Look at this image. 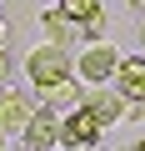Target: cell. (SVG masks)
<instances>
[{
  "label": "cell",
  "instance_id": "e0dca14e",
  "mask_svg": "<svg viewBox=\"0 0 145 151\" xmlns=\"http://www.w3.org/2000/svg\"><path fill=\"white\" fill-rule=\"evenodd\" d=\"M140 55H145V25H140Z\"/></svg>",
  "mask_w": 145,
  "mask_h": 151
},
{
  "label": "cell",
  "instance_id": "7c38bea8",
  "mask_svg": "<svg viewBox=\"0 0 145 151\" xmlns=\"http://www.w3.org/2000/svg\"><path fill=\"white\" fill-rule=\"evenodd\" d=\"M10 70H15V55L0 45V91H5V81H10Z\"/></svg>",
  "mask_w": 145,
  "mask_h": 151
},
{
  "label": "cell",
  "instance_id": "4fadbf2b",
  "mask_svg": "<svg viewBox=\"0 0 145 151\" xmlns=\"http://www.w3.org/2000/svg\"><path fill=\"white\" fill-rule=\"evenodd\" d=\"M130 121H145V101H130V111H125Z\"/></svg>",
  "mask_w": 145,
  "mask_h": 151
},
{
  "label": "cell",
  "instance_id": "277c9868",
  "mask_svg": "<svg viewBox=\"0 0 145 151\" xmlns=\"http://www.w3.org/2000/svg\"><path fill=\"white\" fill-rule=\"evenodd\" d=\"M100 136H105V126H100L85 106H75L70 116H60V151H65V146H100Z\"/></svg>",
  "mask_w": 145,
  "mask_h": 151
},
{
  "label": "cell",
  "instance_id": "52a82bcc",
  "mask_svg": "<svg viewBox=\"0 0 145 151\" xmlns=\"http://www.w3.org/2000/svg\"><path fill=\"white\" fill-rule=\"evenodd\" d=\"M40 30H45V40H55V45H70V40H80V20H75V15H65L55 0L40 10Z\"/></svg>",
  "mask_w": 145,
  "mask_h": 151
},
{
  "label": "cell",
  "instance_id": "ffe728a7",
  "mask_svg": "<svg viewBox=\"0 0 145 151\" xmlns=\"http://www.w3.org/2000/svg\"><path fill=\"white\" fill-rule=\"evenodd\" d=\"M130 151H135V146H130Z\"/></svg>",
  "mask_w": 145,
  "mask_h": 151
},
{
  "label": "cell",
  "instance_id": "5b68a950",
  "mask_svg": "<svg viewBox=\"0 0 145 151\" xmlns=\"http://www.w3.org/2000/svg\"><path fill=\"white\" fill-rule=\"evenodd\" d=\"M80 106H85V111H90L100 126H120V121H125V111H130V101H125L115 86H90Z\"/></svg>",
  "mask_w": 145,
  "mask_h": 151
},
{
  "label": "cell",
  "instance_id": "3957f363",
  "mask_svg": "<svg viewBox=\"0 0 145 151\" xmlns=\"http://www.w3.org/2000/svg\"><path fill=\"white\" fill-rule=\"evenodd\" d=\"M20 141H25V151H60V116L35 106L30 121L20 126Z\"/></svg>",
  "mask_w": 145,
  "mask_h": 151
},
{
  "label": "cell",
  "instance_id": "2e32d148",
  "mask_svg": "<svg viewBox=\"0 0 145 151\" xmlns=\"http://www.w3.org/2000/svg\"><path fill=\"white\" fill-rule=\"evenodd\" d=\"M65 151H100V146H65Z\"/></svg>",
  "mask_w": 145,
  "mask_h": 151
},
{
  "label": "cell",
  "instance_id": "9a60e30c",
  "mask_svg": "<svg viewBox=\"0 0 145 151\" xmlns=\"http://www.w3.org/2000/svg\"><path fill=\"white\" fill-rule=\"evenodd\" d=\"M5 30H10V25H5V15H0V45H5Z\"/></svg>",
  "mask_w": 145,
  "mask_h": 151
},
{
  "label": "cell",
  "instance_id": "ac0fdd59",
  "mask_svg": "<svg viewBox=\"0 0 145 151\" xmlns=\"http://www.w3.org/2000/svg\"><path fill=\"white\" fill-rule=\"evenodd\" d=\"M0 151H5V131H0Z\"/></svg>",
  "mask_w": 145,
  "mask_h": 151
},
{
  "label": "cell",
  "instance_id": "5bb4252c",
  "mask_svg": "<svg viewBox=\"0 0 145 151\" xmlns=\"http://www.w3.org/2000/svg\"><path fill=\"white\" fill-rule=\"evenodd\" d=\"M125 5H130V10H140V15H145V0H125Z\"/></svg>",
  "mask_w": 145,
  "mask_h": 151
},
{
  "label": "cell",
  "instance_id": "30bf717a",
  "mask_svg": "<svg viewBox=\"0 0 145 151\" xmlns=\"http://www.w3.org/2000/svg\"><path fill=\"white\" fill-rule=\"evenodd\" d=\"M105 30H110V20H105V10H95L90 20H80V40H90V45H95V40H105Z\"/></svg>",
  "mask_w": 145,
  "mask_h": 151
},
{
  "label": "cell",
  "instance_id": "7a4b0ae2",
  "mask_svg": "<svg viewBox=\"0 0 145 151\" xmlns=\"http://www.w3.org/2000/svg\"><path fill=\"white\" fill-rule=\"evenodd\" d=\"M115 65H120V50L110 40H95V45H85L75 55V76H80L85 86H110L115 81Z\"/></svg>",
  "mask_w": 145,
  "mask_h": 151
},
{
  "label": "cell",
  "instance_id": "6da1fadb",
  "mask_svg": "<svg viewBox=\"0 0 145 151\" xmlns=\"http://www.w3.org/2000/svg\"><path fill=\"white\" fill-rule=\"evenodd\" d=\"M25 76L35 81V91H50V86H60V81H70V76H75V60H70L65 45L45 40V45H35V50L25 55Z\"/></svg>",
  "mask_w": 145,
  "mask_h": 151
},
{
  "label": "cell",
  "instance_id": "9c48e42d",
  "mask_svg": "<svg viewBox=\"0 0 145 151\" xmlns=\"http://www.w3.org/2000/svg\"><path fill=\"white\" fill-rule=\"evenodd\" d=\"M80 101H85V91L75 86V76H70V81H60V86H50V91H40V106L55 111V116H70Z\"/></svg>",
  "mask_w": 145,
  "mask_h": 151
},
{
  "label": "cell",
  "instance_id": "d6986e66",
  "mask_svg": "<svg viewBox=\"0 0 145 151\" xmlns=\"http://www.w3.org/2000/svg\"><path fill=\"white\" fill-rule=\"evenodd\" d=\"M135 151H145V141H135Z\"/></svg>",
  "mask_w": 145,
  "mask_h": 151
},
{
  "label": "cell",
  "instance_id": "ba28073f",
  "mask_svg": "<svg viewBox=\"0 0 145 151\" xmlns=\"http://www.w3.org/2000/svg\"><path fill=\"white\" fill-rule=\"evenodd\" d=\"M30 111H35V106H30V96H25V91H15V86L0 91V131H5V136H10V131H20V126L30 121Z\"/></svg>",
  "mask_w": 145,
  "mask_h": 151
},
{
  "label": "cell",
  "instance_id": "8992f818",
  "mask_svg": "<svg viewBox=\"0 0 145 151\" xmlns=\"http://www.w3.org/2000/svg\"><path fill=\"white\" fill-rule=\"evenodd\" d=\"M110 86H115L125 101H145V55H120Z\"/></svg>",
  "mask_w": 145,
  "mask_h": 151
},
{
  "label": "cell",
  "instance_id": "8fae6325",
  "mask_svg": "<svg viewBox=\"0 0 145 151\" xmlns=\"http://www.w3.org/2000/svg\"><path fill=\"white\" fill-rule=\"evenodd\" d=\"M55 5H60L65 15H75V20H90L95 10H105V5H100V0H55Z\"/></svg>",
  "mask_w": 145,
  "mask_h": 151
}]
</instances>
